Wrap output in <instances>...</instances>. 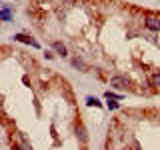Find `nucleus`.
I'll use <instances>...</instances> for the list:
<instances>
[{
  "label": "nucleus",
  "instance_id": "9d476101",
  "mask_svg": "<svg viewBox=\"0 0 160 150\" xmlns=\"http://www.w3.org/2000/svg\"><path fill=\"white\" fill-rule=\"evenodd\" d=\"M14 150H20V148H18V146H14Z\"/></svg>",
  "mask_w": 160,
  "mask_h": 150
},
{
  "label": "nucleus",
  "instance_id": "f03ea898",
  "mask_svg": "<svg viewBox=\"0 0 160 150\" xmlns=\"http://www.w3.org/2000/svg\"><path fill=\"white\" fill-rule=\"evenodd\" d=\"M110 86H114V88H126L128 86V80H126V78H122V76H114V78H110Z\"/></svg>",
  "mask_w": 160,
  "mask_h": 150
},
{
  "label": "nucleus",
  "instance_id": "f257e3e1",
  "mask_svg": "<svg viewBox=\"0 0 160 150\" xmlns=\"http://www.w3.org/2000/svg\"><path fill=\"white\" fill-rule=\"evenodd\" d=\"M146 28L148 30H160V18H154V16H146Z\"/></svg>",
  "mask_w": 160,
  "mask_h": 150
},
{
  "label": "nucleus",
  "instance_id": "39448f33",
  "mask_svg": "<svg viewBox=\"0 0 160 150\" xmlns=\"http://www.w3.org/2000/svg\"><path fill=\"white\" fill-rule=\"evenodd\" d=\"M72 64H74L76 68H80V70H86V64H84L80 58H74V60H72Z\"/></svg>",
  "mask_w": 160,
  "mask_h": 150
},
{
  "label": "nucleus",
  "instance_id": "0eeeda50",
  "mask_svg": "<svg viewBox=\"0 0 160 150\" xmlns=\"http://www.w3.org/2000/svg\"><path fill=\"white\" fill-rule=\"evenodd\" d=\"M86 102H88V106H100V102H98L96 98H88Z\"/></svg>",
  "mask_w": 160,
  "mask_h": 150
},
{
  "label": "nucleus",
  "instance_id": "6e6552de",
  "mask_svg": "<svg viewBox=\"0 0 160 150\" xmlns=\"http://www.w3.org/2000/svg\"><path fill=\"white\" fill-rule=\"evenodd\" d=\"M2 18H4V20H8V18H10V12H8V10H6V8L2 10Z\"/></svg>",
  "mask_w": 160,
  "mask_h": 150
},
{
  "label": "nucleus",
  "instance_id": "1a4fd4ad",
  "mask_svg": "<svg viewBox=\"0 0 160 150\" xmlns=\"http://www.w3.org/2000/svg\"><path fill=\"white\" fill-rule=\"evenodd\" d=\"M108 108H112V110H116V108H118V102H108Z\"/></svg>",
  "mask_w": 160,
  "mask_h": 150
},
{
  "label": "nucleus",
  "instance_id": "423d86ee",
  "mask_svg": "<svg viewBox=\"0 0 160 150\" xmlns=\"http://www.w3.org/2000/svg\"><path fill=\"white\" fill-rule=\"evenodd\" d=\"M150 80H152V86H160V72H154Z\"/></svg>",
  "mask_w": 160,
  "mask_h": 150
},
{
  "label": "nucleus",
  "instance_id": "7ed1b4c3",
  "mask_svg": "<svg viewBox=\"0 0 160 150\" xmlns=\"http://www.w3.org/2000/svg\"><path fill=\"white\" fill-rule=\"evenodd\" d=\"M14 38H16V40H20V42H26V44H32L34 48H36V46H38V44L34 42V40H32V38H30V36H26V34H16Z\"/></svg>",
  "mask_w": 160,
  "mask_h": 150
},
{
  "label": "nucleus",
  "instance_id": "20e7f679",
  "mask_svg": "<svg viewBox=\"0 0 160 150\" xmlns=\"http://www.w3.org/2000/svg\"><path fill=\"white\" fill-rule=\"evenodd\" d=\"M52 46H54V50H56V52H58V54H62V56H64V54H66V46H64L62 42H54Z\"/></svg>",
  "mask_w": 160,
  "mask_h": 150
}]
</instances>
